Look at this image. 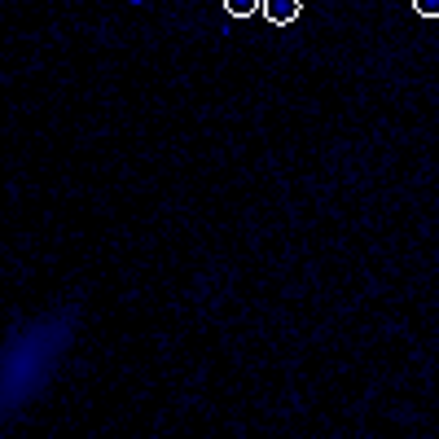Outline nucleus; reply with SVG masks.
<instances>
[{
	"instance_id": "3",
	"label": "nucleus",
	"mask_w": 439,
	"mask_h": 439,
	"mask_svg": "<svg viewBox=\"0 0 439 439\" xmlns=\"http://www.w3.org/2000/svg\"><path fill=\"white\" fill-rule=\"evenodd\" d=\"M413 9L422 18H439V0H413Z\"/></svg>"
},
{
	"instance_id": "1",
	"label": "nucleus",
	"mask_w": 439,
	"mask_h": 439,
	"mask_svg": "<svg viewBox=\"0 0 439 439\" xmlns=\"http://www.w3.org/2000/svg\"><path fill=\"white\" fill-rule=\"evenodd\" d=\"M259 9H264V18H268L272 27H290L294 18H299V0H264Z\"/></svg>"
},
{
	"instance_id": "2",
	"label": "nucleus",
	"mask_w": 439,
	"mask_h": 439,
	"mask_svg": "<svg viewBox=\"0 0 439 439\" xmlns=\"http://www.w3.org/2000/svg\"><path fill=\"white\" fill-rule=\"evenodd\" d=\"M259 5H264V0H224L229 18H251V13H259Z\"/></svg>"
}]
</instances>
